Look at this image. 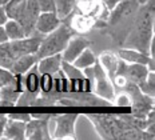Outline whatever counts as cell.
Listing matches in <instances>:
<instances>
[{"label": "cell", "mask_w": 155, "mask_h": 140, "mask_svg": "<svg viewBox=\"0 0 155 140\" xmlns=\"http://www.w3.org/2000/svg\"><path fill=\"white\" fill-rule=\"evenodd\" d=\"M154 3L155 0H147L139 5L122 41V48H131L150 55V47L154 40Z\"/></svg>", "instance_id": "1"}, {"label": "cell", "mask_w": 155, "mask_h": 140, "mask_svg": "<svg viewBox=\"0 0 155 140\" xmlns=\"http://www.w3.org/2000/svg\"><path fill=\"white\" fill-rule=\"evenodd\" d=\"M74 35V31L71 30V27L67 23H60V25L54 30L50 34L44 35L43 39L40 41L38 51H36V56L38 59L41 57L50 56V55L55 54H62V51L66 48L67 43Z\"/></svg>", "instance_id": "2"}, {"label": "cell", "mask_w": 155, "mask_h": 140, "mask_svg": "<svg viewBox=\"0 0 155 140\" xmlns=\"http://www.w3.org/2000/svg\"><path fill=\"white\" fill-rule=\"evenodd\" d=\"M98 133L104 139H122L124 120L114 115H88Z\"/></svg>", "instance_id": "3"}, {"label": "cell", "mask_w": 155, "mask_h": 140, "mask_svg": "<svg viewBox=\"0 0 155 140\" xmlns=\"http://www.w3.org/2000/svg\"><path fill=\"white\" fill-rule=\"evenodd\" d=\"M138 0H122L115 5L107 16V24L110 27H116L119 24L131 25V21L139 8Z\"/></svg>", "instance_id": "4"}, {"label": "cell", "mask_w": 155, "mask_h": 140, "mask_svg": "<svg viewBox=\"0 0 155 140\" xmlns=\"http://www.w3.org/2000/svg\"><path fill=\"white\" fill-rule=\"evenodd\" d=\"M94 91L95 95L101 96L102 99H106L108 102H112L115 97V87L112 81L110 80L106 71L103 70L98 60L94 64Z\"/></svg>", "instance_id": "5"}, {"label": "cell", "mask_w": 155, "mask_h": 140, "mask_svg": "<svg viewBox=\"0 0 155 140\" xmlns=\"http://www.w3.org/2000/svg\"><path fill=\"white\" fill-rule=\"evenodd\" d=\"M44 35H40L38 32L25 36L23 39H18V40H9V48L12 51V55L16 57L23 56V55H30V54H36L40 41Z\"/></svg>", "instance_id": "6"}, {"label": "cell", "mask_w": 155, "mask_h": 140, "mask_svg": "<svg viewBox=\"0 0 155 140\" xmlns=\"http://www.w3.org/2000/svg\"><path fill=\"white\" fill-rule=\"evenodd\" d=\"M39 14H40V8H39L36 0H25L24 8L21 9L19 18L16 19V21H19L23 27L25 36H30L36 32L35 31V23H36Z\"/></svg>", "instance_id": "7"}, {"label": "cell", "mask_w": 155, "mask_h": 140, "mask_svg": "<svg viewBox=\"0 0 155 140\" xmlns=\"http://www.w3.org/2000/svg\"><path fill=\"white\" fill-rule=\"evenodd\" d=\"M55 119V129L54 135L51 138L54 139H75V125L78 115L75 113H66V115L54 116Z\"/></svg>", "instance_id": "8"}, {"label": "cell", "mask_w": 155, "mask_h": 140, "mask_svg": "<svg viewBox=\"0 0 155 140\" xmlns=\"http://www.w3.org/2000/svg\"><path fill=\"white\" fill-rule=\"evenodd\" d=\"M52 115L48 118H31L25 123V139L28 140H48L51 139L50 135V119Z\"/></svg>", "instance_id": "9"}, {"label": "cell", "mask_w": 155, "mask_h": 140, "mask_svg": "<svg viewBox=\"0 0 155 140\" xmlns=\"http://www.w3.org/2000/svg\"><path fill=\"white\" fill-rule=\"evenodd\" d=\"M116 56L122 59L126 63H139V64H146L150 71H154V57L150 55L143 54L140 51L131 50V48H119L116 51Z\"/></svg>", "instance_id": "10"}, {"label": "cell", "mask_w": 155, "mask_h": 140, "mask_svg": "<svg viewBox=\"0 0 155 140\" xmlns=\"http://www.w3.org/2000/svg\"><path fill=\"white\" fill-rule=\"evenodd\" d=\"M90 40H87L83 36H74L68 40L66 48L62 51V60L67 61V63H72L74 60L79 56V54L82 52L84 48L90 47Z\"/></svg>", "instance_id": "11"}, {"label": "cell", "mask_w": 155, "mask_h": 140, "mask_svg": "<svg viewBox=\"0 0 155 140\" xmlns=\"http://www.w3.org/2000/svg\"><path fill=\"white\" fill-rule=\"evenodd\" d=\"M60 20L55 12H40L35 23V31L40 35H47L60 25Z\"/></svg>", "instance_id": "12"}, {"label": "cell", "mask_w": 155, "mask_h": 140, "mask_svg": "<svg viewBox=\"0 0 155 140\" xmlns=\"http://www.w3.org/2000/svg\"><path fill=\"white\" fill-rule=\"evenodd\" d=\"M60 66H62V54H55L39 59L36 63V70L39 73L54 75L60 70Z\"/></svg>", "instance_id": "13"}, {"label": "cell", "mask_w": 155, "mask_h": 140, "mask_svg": "<svg viewBox=\"0 0 155 140\" xmlns=\"http://www.w3.org/2000/svg\"><path fill=\"white\" fill-rule=\"evenodd\" d=\"M3 136L11 140H24L25 139V123L19 120L8 119L5 123Z\"/></svg>", "instance_id": "14"}, {"label": "cell", "mask_w": 155, "mask_h": 140, "mask_svg": "<svg viewBox=\"0 0 155 140\" xmlns=\"http://www.w3.org/2000/svg\"><path fill=\"white\" fill-rule=\"evenodd\" d=\"M38 60L39 59H38L36 54H30V55L19 56V57H16L15 61L12 63L9 71L15 75H24L27 71H30L31 68L38 63Z\"/></svg>", "instance_id": "15"}, {"label": "cell", "mask_w": 155, "mask_h": 140, "mask_svg": "<svg viewBox=\"0 0 155 140\" xmlns=\"http://www.w3.org/2000/svg\"><path fill=\"white\" fill-rule=\"evenodd\" d=\"M39 76L40 73L36 70V64L31 68L30 71H27L23 75V87L24 91L34 93H40V87H39Z\"/></svg>", "instance_id": "16"}, {"label": "cell", "mask_w": 155, "mask_h": 140, "mask_svg": "<svg viewBox=\"0 0 155 140\" xmlns=\"http://www.w3.org/2000/svg\"><path fill=\"white\" fill-rule=\"evenodd\" d=\"M95 19L91 16H86V15H76L71 19L70 27L72 31H78V32H87L95 25Z\"/></svg>", "instance_id": "17"}, {"label": "cell", "mask_w": 155, "mask_h": 140, "mask_svg": "<svg viewBox=\"0 0 155 140\" xmlns=\"http://www.w3.org/2000/svg\"><path fill=\"white\" fill-rule=\"evenodd\" d=\"M99 63H101V66L103 67V70L106 71V73H107V76L110 77V80L114 77V75L116 72V67H118V60L119 57L116 56L114 54H110V52H104V54L101 55V57H99Z\"/></svg>", "instance_id": "18"}, {"label": "cell", "mask_w": 155, "mask_h": 140, "mask_svg": "<svg viewBox=\"0 0 155 140\" xmlns=\"http://www.w3.org/2000/svg\"><path fill=\"white\" fill-rule=\"evenodd\" d=\"M55 14L60 20H66L76 7V0H54Z\"/></svg>", "instance_id": "19"}, {"label": "cell", "mask_w": 155, "mask_h": 140, "mask_svg": "<svg viewBox=\"0 0 155 140\" xmlns=\"http://www.w3.org/2000/svg\"><path fill=\"white\" fill-rule=\"evenodd\" d=\"M96 60L98 59L95 57L94 52L90 50V47H87V48H84V50L80 52L79 56L72 61V64L76 68H79V70H84V68H87V67H92L94 64H95Z\"/></svg>", "instance_id": "20"}, {"label": "cell", "mask_w": 155, "mask_h": 140, "mask_svg": "<svg viewBox=\"0 0 155 140\" xmlns=\"http://www.w3.org/2000/svg\"><path fill=\"white\" fill-rule=\"evenodd\" d=\"M3 27H4V30H5L8 40H18V39L25 37L23 27L20 25V23L14 20V19H8V20L4 23Z\"/></svg>", "instance_id": "21"}, {"label": "cell", "mask_w": 155, "mask_h": 140, "mask_svg": "<svg viewBox=\"0 0 155 140\" xmlns=\"http://www.w3.org/2000/svg\"><path fill=\"white\" fill-rule=\"evenodd\" d=\"M8 41L0 44V67L8 68L9 70L12 66V63L15 61V56L12 55V51H11V48H9Z\"/></svg>", "instance_id": "22"}, {"label": "cell", "mask_w": 155, "mask_h": 140, "mask_svg": "<svg viewBox=\"0 0 155 140\" xmlns=\"http://www.w3.org/2000/svg\"><path fill=\"white\" fill-rule=\"evenodd\" d=\"M139 90L148 96H155V71H148L146 79L142 84H139Z\"/></svg>", "instance_id": "23"}, {"label": "cell", "mask_w": 155, "mask_h": 140, "mask_svg": "<svg viewBox=\"0 0 155 140\" xmlns=\"http://www.w3.org/2000/svg\"><path fill=\"white\" fill-rule=\"evenodd\" d=\"M60 70L64 72L68 79H76V77H84V75L83 72L79 70V68H76L74 66L72 63H67V61H63L62 60V66H60Z\"/></svg>", "instance_id": "24"}, {"label": "cell", "mask_w": 155, "mask_h": 140, "mask_svg": "<svg viewBox=\"0 0 155 140\" xmlns=\"http://www.w3.org/2000/svg\"><path fill=\"white\" fill-rule=\"evenodd\" d=\"M39 87L41 93H48L54 88V76L50 73H40L39 76Z\"/></svg>", "instance_id": "25"}, {"label": "cell", "mask_w": 155, "mask_h": 140, "mask_svg": "<svg viewBox=\"0 0 155 140\" xmlns=\"http://www.w3.org/2000/svg\"><path fill=\"white\" fill-rule=\"evenodd\" d=\"M15 73H12L8 68L0 67V86H9L15 81Z\"/></svg>", "instance_id": "26"}, {"label": "cell", "mask_w": 155, "mask_h": 140, "mask_svg": "<svg viewBox=\"0 0 155 140\" xmlns=\"http://www.w3.org/2000/svg\"><path fill=\"white\" fill-rule=\"evenodd\" d=\"M40 12H55L54 0H36Z\"/></svg>", "instance_id": "27"}, {"label": "cell", "mask_w": 155, "mask_h": 140, "mask_svg": "<svg viewBox=\"0 0 155 140\" xmlns=\"http://www.w3.org/2000/svg\"><path fill=\"white\" fill-rule=\"evenodd\" d=\"M112 102H115L114 104L118 107H131V99L126 92L122 93V95H119V96H116V99L112 100Z\"/></svg>", "instance_id": "28"}, {"label": "cell", "mask_w": 155, "mask_h": 140, "mask_svg": "<svg viewBox=\"0 0 155 140\" xmlns=\"http://www.w3.org/2000/svg\"><path fill=\"white\" fill-rule=\"evenodd\" d=\"M7 116H8V119L19 120V122H24V123H27L28 120H31L30 113H11V115H7Z\"/></svg>", "instance_id": "29"}, {"label": "cell", "mask_w": 155, "mask_h": 140, "mask_svg": "<svg viewBox=\"0 0 155 140\" xmlns=\"http://www.w3.org/2000/svg\"><path fill=\"white\" fill-rule=\"evenodd\" d=\"M8 120V116L4 115V113H0V139L3 138V131H4V127H5V123Z\"/></svg>", "instance_id": "30"}, {"label": "cell", "mask_w": 155, "mask_h": 140, "mask_svg": "<svg viewBox=\"0 0 155 140\" xmlns=\"http://www.w3.org/2000/svg\"><path fill=\"white\" fill-rule=\"evenodd\" d=\"M102 2H103V4H104L106 7H107L108 11H111V9L114 8L115 5L118 4V3H120L122 0H102Z\"/></svg>", "instance_id": "31"}, {"label": "cell", "mask_w": 155, "mask_h": 140, "mask_svg": "<svg viewBox=\"0 0 155 140\" xmlns=\"http://www.w3.org/2000/svg\"><path fill=\"white\" fill-rule=\"evenodd\" d=\"M8 20V16L5 14V9L3 5H0V25H4V23Z\"/></svg>", "instance_id": "32"}, {"label": "cell", "mask_w": 155, "mask_h": 140, "mask_svg": "<svg viewBox=\"0 0 155 140\" xmlns=\"http://www.w3.org/2000/svg\"><path fill=\"white\" fill-rule=\"evenodd\" d=\"M5 41H8V36H7V34H5L4 27L0 25V44L5 43Z\"/></svg>", "instance_id": "33"}, {"label": "cell", "mask_w": 155, "mask_h": 140, "mask_svg": "<svg viewBox=\"0 0 155 140\" xmlns=\"http://www.w3.org/2000/svg\"><path fill=\"white\" fill-rule=\"evenodd\" d=\"M9 2H11V0H0V5H3V7H4V5L8 4Z\"/></svg>", "instance_id": "34"}, {"label": "cell", "mask_w": 155, "mask_h": 140, "mask_svg": "<svg viewBox=\"0 0 155 140\" xmlns=\"http://www.w3.org/2000/svg\"><path fill=\"white\" fill-rule=\"evenodd\" d=\"M147 0H138V3H139V4H143V3H146Z\"/></svg>", "instance_id": "35"}, {"label": "cell", "mask_w": 155, "mask_h": 140, "mask_svg": "<svg viewBox=\"0 0 155 140\" xmlns=\"http://www.w3.org/2000/svg\"><path fill=\"white\" fill-rule=\"evenodd\" d=\"M0 87H2V86H0Z\"/></svg>", "instance_id": "36"}]
</instances>
